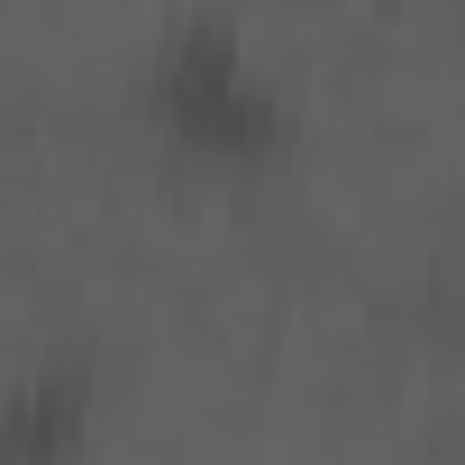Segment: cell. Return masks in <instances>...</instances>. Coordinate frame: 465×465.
Masks as SVG:
<instances>
[{
	"label": "cell",
	"mask_w": 465,
	"mask_h": 465,
	"mask_svg": "<svg viewBox=\"0 0 465 465\" xmlns=\"http://www.w3.org/2000/svg\"><path fill=\"white\" fill-rule=\"evenodd\" d=\"M155 101H164V128L192 146H265L274 137V101L256 92L238 46H219V37H183L155 74Z\"/></svg>",
	"instance_id": "6da1fadb"
},
{
	"label": "cell",
	"mask_w": 465,
	"mask_h": 465,
	"mask_svg": "<svg viewBox=\"0 0 465 465\" xmlns=\"http://www.w3.org/2000/svg\"><path fill=\"white\" fill-rule=\"evenodd\" d=\"M74 438H83V401L64 383H37L0 411V465H55Z\"/></svg>",
	"instance_id": "7a4b0ae2"
}]
</instances>
